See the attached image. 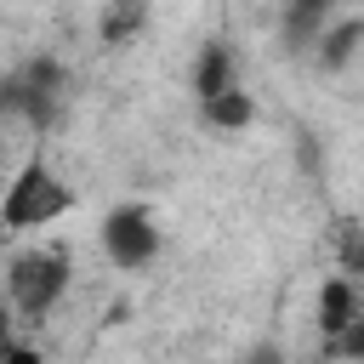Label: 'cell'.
<instances>
[{"label":"cell","mask_w":364,"mask_h":364,"mask_svg":"<svg viewBox=\"0 0 364 364\" xmlns=\"http://www.w3.org/2000/svg\"><path fill=\"white\" fill-rule=\"evenodd\" d=\"M74 284V256L57 245V239H40V245H23L11 262H6V307L28 324L51 318L63 307Z\"/></svg>","instance_id":"1"},{"label":"cell","mask_w":364,"mask_h":364,"mask_svg":"<svg viewBox=\"0 0 364 364\" xmlns=\"http://www.w3.org/2000/svg\"><path fill=\"white\" fill-rule=\"evenodd\" d=\"M68 210H74V188L46 165V154H28L0 193V228H11V233H40V228L63 222Z\"/></svg>","instance_id":"2"},{"label":"cell","mask_w":364,"mask_h":364,"mask_svg":"<svg viewBox=\"0 0 364 364\" xmlns=\"http://www.w3.org/2000/svg\"><path fill=\"white\" fill-rule=\"evenodd\" d=\"M97 239H102V256H108L119 273H142V267H154L159 250H165V228H159V216H154L142 199L114 205V210L102 216Z\"/></svg>","instance_id":"3"},{"label":"cell","mask_w":364,"mask_h":364,"mask_svg":"<svg viewBox=\"0 0 364 364\" xmlns=\"http://www.w3.org/2000/svg\"><path fill=\"white\" fill-rule=\"evenodd\" d=\"M63 91H68L63 63L40 51V57H28L23 68H11V74L0 80V108L23 114L28 125H51V119H57V108H63Z\"/></svg>","instance_id":"4"},{"label":"cell","mask_w":364,"mask_h":364,"mask_svg":"<svg viewBox=\"0 0 364 364\" xmlns=\"http://www.w3.org/2000/svg\"><path fill=\"white\" fill-rule=\"evenodd\" d=\"M222 91H239V57H233L228 40H210V46L199 51V63H193V97L210 102V97H222Z\"/></svg>","instance_id":"5"},{"label":"cell","mask_w":364,"mask_h":364,"mask_svg":"<svg viewBox=\"0 0 364 364\" xmlns=\"http://www.w3.org/2000/svg\"><path fill=\"white\" fill-rule=\"evenodd\" d=\"M358 307H364V290H358L347 273H336V279L318 284V330H324L330 341H341V330L358 318Z\"/></svg>","instance_id":"6"},{"label":"cell","mask_w":364,"mask_h":364,"mask_svg":"<svg viewBox=\"0 0 364 364\" xmlns=\"http://www.w3.org/2000/svg\"><path fill=\"white\" fill-rule=\"evenodd\" d=\"M199 125H205L210 136H239V131L256 125V97H250L245 85H239V91H222V97L199 102Z\"/></svg>","instance_id":"7"},{"label":"cell","mask_w":364,"mask_h":364,"mask_svg":"<svg viewBox=\"0 0 364 364\" xmlns=\"http://www.w3.org/2000/svg\"><path fill=\"white\" fill-rule=\"evenodd\" d=\"M358 46H364V17H336V23L318 34L313 51H318V68L336 74V68H347V63L358 57Z\"/></svg>","instance_id":"8"},{"label":"cell","mask_w":364,"mask_h":364,"mask_svg":"<svg viewBox=\"0 0 364 364\" xmlns=\"http://www.w3.org/2000/svg\"><path fill=\"white\" fill-rule=\"evenodd\" d=\"M336 17H341L336 6L307 0V6H290V11H284V34H290V46H318V34H324Z\"/></svg>","instance_id":"9"},{"label":"cell","mask_w":364,"mask_h":364,"mask_svg":"<svg viewBox=\"0 0 364 364\" xmlns=\"http://www.w3.org/2000/svg\"><path fill=\"white\" fill-rule=\"evenodd\" d=\"M336 245H341V273L358 284V273H364V228H358V222H341Z\"/></svg>","instance_id":"10"},{"label":"cell","mask_w":364,"mask_h":364,"mask_svg":"<svg viewBox=\"0 0 364 364\" xmlns=\"http://www.w3.org/2000/svg\"><path fill=\"white\" fill-rule=\"evenodd\" d=\"M142 17H148L142 6H114V11H102V40H108V46H119L125 34H136V28H142Z\"/></svg>","instance_id":"11"},{"label":"cell","mask_w":364,"mask_h":364,"mask_svg":"<svg viewBox=\"0 0 364 364\" xmlns=\"http://www.w3.org/2000/svg\"><path fill=\"white\" fill-rule=\"evenodd\" d=\"M336 353L347 358V364H364V307H358V318L341 330V341H336Z\"/></svg>","instance_id":"12"},{"label":"cell","mask_w":364,"mask_h":364,"mask_svg":"<svg viewBox=\"0 0 364 364\" xmlns=\"http://www.w3.org/2000/svg\"><path fill=\"white\" fill-rule=\"evenodd\" d=\"M239 364H290V358H284V347H279V341H256Z\"/></svg>","instance_id":"13"},{"label":"cell","mask_w":364,"mask_h":364,"mask_svg":"<svg viewBox=\"0 0 364 364\" xmlns=\"http://www.w3.org/2000/svg\"><path fill=\"white\" fill-rule=\"evenodd\" d=\"M0 364H46V353H40L34 341H11V353H6Z\"/></svg>","instance_id":"14"},{"label":"cell","mask_w":364,"mask_h":364,"mask_svg":"<svg viewBox=\"0 0 364 364\" xmlns=\"http://www.w3.org/2000/svg\"><path fill=\"white\" fill-rule=\"evenodd\" d=\"M11 341H17V336H11V307H6V301H0V358H6V353H11Z\"/></svg>","instance_id":"15"}]
</instances>
